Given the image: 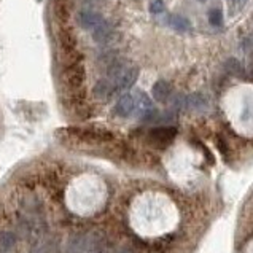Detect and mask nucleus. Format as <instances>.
I'll use <instances>...</instances> for the list:
<instances>
[{"mask_svg":"<svg viewBox=\"0 0 253 253\" xmlns=\"http://www.w3.org/2000/svg\"><path fill=\"white\" fill-rule=\"evenodd\" d=\"M107 78L112 82L115 94L126 91L131 88V86L137 82V78H139V67L132 66V64H126L120 72H117V74H113Z\"/></svg>","mask_w":253,"mask_h":253,"instance_id":"nucleus-1","label":"nucleus"},{"mask_svg":"<svg viewBox=\"0 0 253 253\" xmlns=\"http://www.w3.org/2000/svg\"><path fill=\"white\" fill-rule=\"evenodd\" d=\"M139 105H140V97H137L135 94H123L117 105H115L113 112L120 118H129L135 112H139Z\"/></svg>","mask_w":253,"mask_h":253,"instance_id":"nucleus-2","label":"nucleus"},{"mask_svg":"<svg viewBox=\"0 0 253 253\" xmlns=\"http://www.w3.org/2000/svg\"><path fill=\"white\" fill-rule=\"evenodd\" d=\"M177 129L173 126H158L148 132V140L156 147H166L175 139Z\"/></svg>","mask_w":253,"mask_h":253,"instance_id":"nucleus-3","label":"nucleus"},{"mask_svg":"<svg viewBox=\"0 0 253 253\" xmlns=\"http://www.w3.org/2000/svg\"><path fill=\"white\" fill-rule=\"evenodd\" d=\"M77 19H78V24H80L84 31H94L97 26H100L104 23V16L97 11L94 10H82L78 11L77 14Z\"/></svg>","mask_w":253,"mask_h":253,"instance_id":"nucleus-4","label":"nucleus"},{"mask_svg":"<svg viewBox=\"0 0 253 253\" xmlns=\"http://www.w3.org/2000/svg\"><path fill=\"white\" fill-rule=\"evenodd\" d=\"M172 94H173L172 84L164 80H158L153 86H151V96H153L155 100H158V102H161V104L170 100Z\"/></svg>","mask_w":253,"mask_h":253,"instance_id":"nucleus-5","label":"nucleus"},{"mask_svg":"<svg viewBox=\"0 0 253 253\" xmlns=\"http://www.w3.org/2000/svg\"><path fill=\"white\" fill-rule=\"evenodd\" d=\"M113 27L107 23V21H104L102 24L97 26L96 29L92 31V40L96 43H100V45H104V43H108L112 39H113Z\"/></svg>","mask_w":253,"mask_h":253,"instance_id":"nucleus-6","label":"nucleus"},{"mask_svg":"<svg viewBox=\"0 0 253 253\" xmlns=\"http://www.w3.org/2000/svg\"><path fill=\"white\" fill-rule=\"evenodd\" d=\"M66 80L70 86H82L84 83V69L82 64H74V66H70L66 72Z\"/></svg>","mask_w":253,"mask_h":253,"instance_id":"nucleus-7","label":"nucleus"},{"mask_svg":"<svg viewBox=\"0 0 253 253\" xmlns=\"http://www.w3.org/2000/svg\"><path fill=\"white\" fill-rule=\"evenodd\" d=\"M183 105L188 108V110L201 112V110H206V108L209 107V102H207V99L202 96V94L194 92V94H190L188 97H185Z\"/></svg>","mask_w":253,"mask_h":253,"instance_id":"nucleus-8","label":"nucleus"},{"mask_svg":"<svg viewBox=\"0 0 253 253\" xmlns=\"http://www.w3.org/2000/svg\"><path fill=\"white\" fill-rule=\"evenodd\" d=\"M168 24L170 26V29H173V31L180 32V34L191 31L190 19L182 16V14H169V16H168Z\"/></svg>","mask_w":253,"mask_h":253,"instance_id":"nucleus-9","label":"nucleus"},{"mask_svg":"<svg viewBox=\"0 0 253 253\" xmlns=\"http://www.w3.org/2000/svg\"><path fill=\"white\" fill-rule=\"evenodd\" d=\"M92 92H94V96H96L97 99L105 100V99H108V97H112V96H113V94H115V89H113L112 82L108 80V78H104V80H99V82L96 83V86H94Z\"/></svg>","mask_w":253,"mask_h":253,"instance_id":"nucleus-10","label":"nucleus"},{"mask_svg":"<svg viewBox=\"0 0 253 253\" xmlns=\"http://www.w3.org/2000/svg\"><path fill=\"white\" fill-rule=\"evenodd\" d=\"M223 21H225V16H223L221 8H212L211 11H209V23H211L213 27L223 26Z\"/></svg>","mask_w":253,"mask_h":253,"instance_id":"nucleus-11","label":"nucleus"},{"mask_svg":"<svg viewBox=\"0 0 253 253\" xmlns=\"http://www.w3.org/2000/svg\"><path fill=\"white\" fill-rule=\"evenodd\" d=\"M14 234L11 233H2L0 234V250L2 252H6V250H10L13 245H14Z\"/></svg>","mask_w":253,"mask_h":253,"instance_id":"nucleus-12","label":"nucleus"},{"mask_svg":"<svg viewBox=\"0 0 253 253\" xmlns=\"http://www.w3.org/2000/svg\"><path fill=\"white\" fill-rule=\"evenodd\" d=\"M225 69L229 72V74H234V75L242 74V64L237 61L236 57H229V59L225 62Z\"/></svg>","mask_w":253,"mask_h":253,"instance_id":"nucleus-13","label":"nucleus"},{"mask_svg":"<svg viewBox=\"0 0 253 253\" xmlns=\"http://www.w3.org/2000/svg\"><path fill=\"white\" fill-rule=\"evenodd\" d=\"M166 8V5L163 0H151L150 2V13H153V14H160L163 13Z\"/></svg>","mask_w":253,"mask_h":253,"instance_id":"nucleus-14","label":"nucleus"},{"mask_svg":"<svg viewBox=\"0 0 253 253\" xmlns=\"http://www.w3.org/2000/svg\"><path fill=\"white\" fill-rule=\"evenodd\" d=\"M231 3H233V8L236 11H241L244 6L249 3V0H231Z\"/></svg>","mask_w":253,"mask_h":253,"instance_id":"nucleus-15","label":"nucleus"},{"mask_svg":"<svg viewBox=\"0 0 253 253\" xmlns=\"http://www.w3.org/2000/svg\"><path fill=\"white\" fill-rule=\"evenodd\" d=\"M216 145H218L220 147V150H221V153H223V156H225L226 158V143L225 142H223L221 139H216Z\"/></svg>","mask_w":253,"mask_h":253,"instance_id":"nucleus-16","label":"nucleus"},{"mask_svg":"<svg viewBox=\"0 0 253 253\" xmlns=\"http://www.w3.org/2000/svg\"><path fill=\"white\" fill-rule=\"evenodd\" d=\"M198 2H206V0H198Z\"/></svg>","mask_w":253,"mask_h":253,"instance_id":"nucleus-17","label":"nucleus"}]
</instances>
